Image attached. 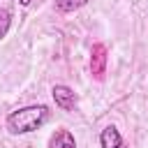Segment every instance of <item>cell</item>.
I'll return each mask as SVG.
<instances>
[{
  "instance_id": "6da1fadb",
  "label": "cell",
  "mask_w": 148,
  "mask_h": 148,
  "mask_svg": "<svg viewBox=\"0 0 148 148\" xmlns=\"http://www.w3.org/2000/svg\"><path fill=\"white\" fill-rule=\"evenodd\" d=\"M49 106L46 104H30L23 109H16L7 116L5 125L9 134H30L35 130H39L46 120H49Z\"/></svg>"
},
{
  "instance_id": "7a4b0ae2",
  "label": "cell",
  "mask_w": 148,
  "mask_h": 148,
  "mask_svg": "<svg viewBox=\"0 0 148 148\" xmlns=\"http://www.w3.org/2000/svg\"><path fill=\"white\" fill-rule=\"evenodd\" d=\"M51 95H53L56 106H60L62 111H74V109H76V92H74L69 86L56 83L53 90H51Z\"/></svg>"
},
{
  "instance_id": "3957f363",
  "label": "cell",
  "mask_w": 148,
  "mask_h": 148,
  "mask_svg": "<svg viewBox=\"0 0 148 148\" xmlns=\"http://www.w3.org/2000/svg\"><path fill=\"white\" fill-rule=\"evenodd\" d=\"M90 72L95 79H104V72H106V46L104 44H95L92 51H90Z\"/></svg>"
},
{
  "instance_id": "277c9868",
  "label": "cell",
  "mask_w": 148,
  "mask_h": 148,
  "mask_svg": "<svg viewBox=\"0 0 148 148\" xmlns=\"http://www.w3.org/2000/svg\"><path fill=\"white\" fill-rule=\"evenodd\" d=\"M99 146L102 148H127V143H125V139L116 125H106L99 132Z\"/></svg>"
},
{
  "instance_id": "5b68a950",
  "label": "cell",
  "mask_w": 148,
  "mask_h": 148,
  "mask_svg": "<svg viewBox=\"0 0 148 148\" xmlns=\"http://www.w3.org/2000/svg\"><path fill=\"white\" fill-rule=\"evenodd\" d=\"M49 148H76V139L69 130H56L49 139Z\"/></svg>"
},
{
  "instance_id": "8992f818",
  "label": "cell",
  "mask_w": 148,
  "mask_h": 148,
  "mask_svg": "<svg viewBox=\"0 0 148 148\" xmlns=\"http://www.w3.org/2000/svg\"><path fill=\"white\" fill-rule=\"evenodd\" d=\"M90 0H56V9L58 12H76L81 7H86Z\"/></svg>"
},
{
  "instance_id": "52a82bcc",
  "label": "cell",
  "mask_w": 148,
  "mask_h": 148,
  "mask_svg": "<svg viewBox=\"0 0 148 148\" xmlns=\"http://www.w3.org/2000/svg\"><path fill=\"white\" fill-rule=\"evenodd\" d=\"M9 25H12V14H9L5 7H0V39H2V37H7Z\"/></svg>"
},
{
  "instance_id": "ba28073f",
  "label": "cell",
  "mask_w": 148,
  "mask_h": 148,
  "mask_svg": "<svg viewBox=\"0 0 148 148\" xmlns=\"http://www.w3.org/2000/svg\"><path fill=\"white\" fill-rule=\"evenodd\" d=\"M18 2H21V5H23V7H28V5H30V2H32V0H18Z\"/></svg>"
}]
</instances>
